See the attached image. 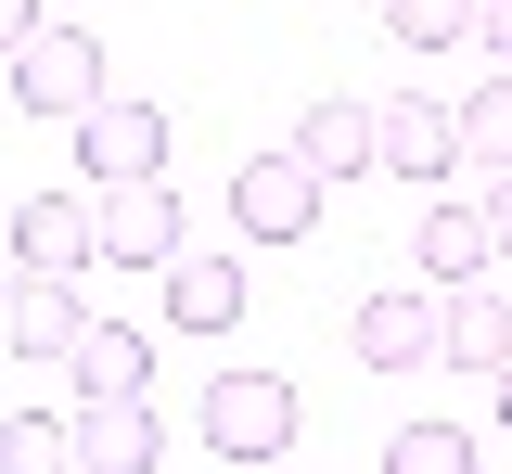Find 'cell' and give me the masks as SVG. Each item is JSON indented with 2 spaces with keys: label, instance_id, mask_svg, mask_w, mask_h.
<instances>
[{
  "label": "cell",
  "instance_id": "1",
  "mask_svg": "<svg viewBox=\"0 0 512 474\" xmlns=\"http://www.w3.org/2000/svg\"><path fill=\"white\" fill-rule=\"evenodd\" d=\"M282 436H295V385H282V372H218V385H205V449H218V462L269 474Z\"/></svg>",
  "mask_w": 512,
  "mask_h": 474
},
{
  "label": "cell",
  "instance_id": "2",
  "mask_svg": "<svg viewBox=\"0 0 512 474\" xmlns=\"http://www.w3.org/2000/svg\"><path fill=\"white\" fill-rule=\"evenodd\" d=\"M346 346H359V372H423V359H448V282H397V295H359Z\"/></svg>",
  "mask_w": 512,
  "mask_h": 474
},
{
  "label": "cell",
  "instance_id": "3",
  "mask_svg": "<svg viewBox=\"0 0 512 474\" xmlns=\"http://www.w3.org/2000/svg\"><path fill=\"white\" fill-rule=\"evenodd\" d=\"M13 103L77 129V116L103 103V39H77V26H39V39H13Z\"/></svg>",
  "mask_w": 512,
  "mask_h": 474
},
{
  "label": "cell",
  "instance_id": "4",
  "mask_svg": "<svg viewBox=\"0 0 512 474\" xmlns=\"http://www.w3.org/2000/svg\"><path fill=\"white\" fill-rule=\"evenodd\" d=\"M77 167H90V193L167 180V103H90L77 116Z\"/></svg>",
  "mask_w": 512,
  "mask_h": 474
},
{
  "label": "cell",
  "instance_id": "5",
  "mask_svg": "<svg viewBox=\"0 0 512 474\" xmlns=\"http://www.w3.org/2000/svg\"><path fill=\"white\" fill-rule=\"evenodd\" d=\"M180 257H192V205L167 193V180L103 193V270H180Z\"/></svg>",
  "mask_w": 512,
  "mask_h": 474
},
{
  "label": "cell",
  "instance_id": "6",
  "mask_svg": "<svg viewBox=\"0 0 512 474\" xmlns=\"http://www.w3.org/2000/svg\"><path fill=\"white\" fill-rule=\"evenodd\" d=\"M320 193H333V180H320L295 141H282V154H244V167H231V218H244L256 244H295V231L320 218Z\"/></svg>",
  "mask_w": 512,
  "mask_h": 474
},
{
  "label": "cell",
  "instance_id": "7",
  "mask_svg": "<svg viewBox=\"0 0 512 474\" xmlns=\"http://www.w3.org/2000/svg\"><path fill=\"white\" fill-rule=\"evenodd\" d=\"M103 257V193H13V270H90Z\"/></svg>",
  "mask_w": 512,
  "mask_h": 474
},
{
  "label": "cell",
  "instance_id": "8",
  "mask_svg": "<svg viewBox=\"0 0 512 474\" xmlns=\"http://www.w3.org/2000/svg\"><path fill=\"white\" fill-rule=\"evenodd\" d=\"M77 334H90L77 270H13V295H0V346H13V359H77Z\"/></svg>",
  "mask_w": 512,
  "mask_h": 474
},
{
  "label": "cell",
  "instance_id": "9",
  "mask_svg": "<svg viewBox=\"0 0 512 474\" xmlns=\"http://www.w3.org/2000/svg\"><path fill=\"white\" fill-rule=\"evenodd\" d=\"M372 129H384V167L397 180H448L461 167V103H436V90H384Z\"/></svg>",
  "mask_w": 512,
  "mask_h": 474
},
{
  "label": "cell",
  "instance_id": "10",
  "mask_svg": "<svg viewBox=\"0 0 512 474\" xmlns=\"http://www.w3.org/2000/svg\"><path fill=\"white\" fill-rule=\"evenodd\" d=\"M167 436H154V398H90L77 410V474H154Z\"/></svg>",
  "mask_w": 512,
  "mask_h": 474
},
{
  "label": "cell",
  "instance_id": "11",
  "mask_svg": "<svg viewBox=\"0 0 512 474\" xmlns=\"http://www.w3.org/2000/svg\"><path fill=\"white\" fill-rule=\"evenodd\" d=\"M295 154H308L320 180H359V167H384V129H372V103H359V90H333V103L295 116Z\"/></svg>",
  "mask_w": 512,
  "mask_h": 474
},
{
  "label": "cell",
  "instance_id": "12",
  "mask_svg": "<svg viewBox=\"0 0 512 474\" xmlns=\"http://www.w3.org/2000/svg\"><path fill=\"white\" fill-rule=\"evenodd\" d=\"M410 244H423V282H448V295L500 257V244H487V205H423V231H410Z\"/></svg>",
  "mask_w": 512,
  "mask_h": 474
},
{
  "label": "cell",
  "instance_id": "13",
  "mask_svg": "<svg viewBox=\"0 0 512 474\" xmlns=\"http://www.w3.org/2000/svg\"><path fill=\"white\" fill-rule=\"evenodd\" d=\"M64 372H77V398H141V385H154V346L128 334V321H90Z\"/></svg>",
  "mask_w": 512,
  "mask_h": 474
},
{
  "label": "cell",
  "instance_id": "14",
  "mask_svg": "<svg viewBox=\"0 0 512 474\" xmlns=\"http://www.w3.org/2000/svg\"><path fill=\"white\" fill-rule=\"evenodd\" d=\"M448 359L500 385V372H512V295H487V282H461V295H448Z\"/></svg>",
  "mask_w": 512,
  "mask_h": 474
},
{
  "label": "cell",
  "instance_id": "15",
  "mask_svg": "<svg viewBox=\"0 0 512 474\" xmlns=\"http://www.w3.org/2000/svg\"><path fill=\"white\" fill-rule=\"evenodd\" d=\"M167 321H180V334H231V321H244V270H231V257H180V270H167Z\"/></svg>",
  "mask_w": 512,
  "mask_h": 474
},
{
  "label": "cell",
  "instance_id": "16",
  "mask_svg": "<svg viewBox=\"0 0 512 474\" xmlns=\"http://www.w3.org/2000/svg\"><path fill=\"white\" fill-rule=\"evenodd\" d=\"M0 474H77V423L13 410V423H0Z\"/></svg>",
  "mask_w": 512,
  "mask_h": 474
},
{
  "label": "cell",
  "instance_id": "17",
  "mask_svg": "<svg viewBox=\"0 0 512 474\" xmlns=\"http://www.w3.org/2000/svg\"><path fill=\"white\" fill-rule=\"evenodd\" d=\"M461 167H487V180H512V77H487V90L461 103Z\"/></svg>",
  "mask_w": 512,
  "mask_h": 474
},
{
  "label": "cell",
  "instance_id": "18",
  "mask_svg": "<svg viewBox=\"0 0 512 474\" xmlns=\"http://www.w3.org/2000/svg\"><path fill=\"white\" fill-rule=\"evenodd\" d=\"M384 474H474V436L461 423H397L384 436Z\"/></svg>",
  "mask_w": 512,
  "mask_h": 474
},
{
  "label": "cell",
  "instance_id": "19",
  "mask_svg": "<svg viewBox=\"0 0 512 474\" xmlns=\"http://www.w3.org/2000/svg\"><path fill=\"white\" fill-rule=\"evenodd\" d=\"M384 26H397L410 52H448V39L474 26V0H384Z\"/></svg>",
  "mask_w": 512,
  "mask_h": 474
},
{
  "label": "cell",
  "instance_id": "20",
  "mask_svg": "<svg viewBox=\"0 0 512 474\" xmlns=\"http://www.w3.org/2000/svg\"><path fill=\"white\" fill-rule=\"evenodd\" d=\"M474 39H487V52L512 65V0H474Z\"/></svg>",
  "mask_w": 512,
  "mask_h": 474
},
{
  "label": "cell",
  "instance_id": "21",
  "mask_svg": "<svg viewBox=\"0 0 512 474\" xmlns=\"http://www.w3.org/2000/svg\"><path fill=\"white\" fill-rule=\"evenodd\" d=\"M487 244L512 257V180H487Z\"/></svg>",
  "mask_w": 512,
  "mask_h": 474
},
{
  "label": "cell",
  "instance_id": "22",
  "mask_svg": "<svg viewBox=\"0 0 512 474\" xmlns=\"http://www.w3.org/2000/svg\"><path fill=\"white\" fill-rule=\"evenodd\" d=\"M39 26H52L39 0H0V39H39Z\"/></svg>",
  "mask_w": 512,
  "mask_h": 474
}]
</instances>
